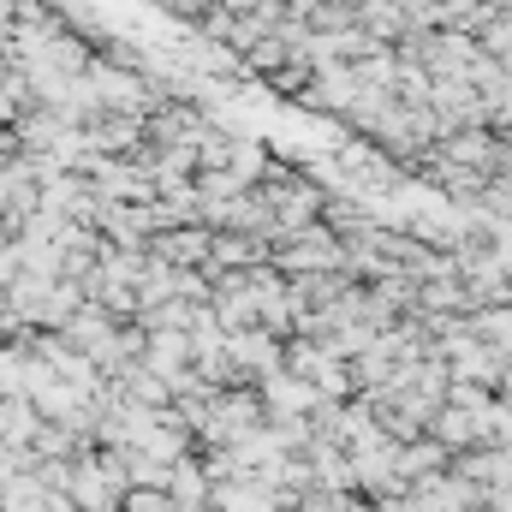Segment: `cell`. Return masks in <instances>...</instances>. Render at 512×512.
<instances>
[{
  "label": "cell",
  "instance_id": "1",
  "mask_svg": "<svg viewBox=\"0 0 512 512\" xmlns=\"http://www.w3.org/2000/svg\"><path fill=\"white\" fill-rule=\"evenodd\" d=\"M274 274H286V280H298V274H346V239L334 233V227H304V233H292V239H280L274 245V262H268Z\"/></svg>",
  "mask_w": 512,
  "mask_h": 512
},
{
  "label": "cell",
  "instance_id": "2",
  "mask_svg": "<svg viewBox=\"0 0 512 512\" xmlns=\"http://www.w3.org/2000/svg\"><path fill=\"white\" fill-rule=\"evenodd\" d=\"M286 370H292L304 387H316L322 399H334V393H346V387H352L346 358H340V352H328L322 340H304V334L286 346Z\"/></svg>",
  "mask_w": 512,
  "mask_h": 512
},
{
  "label": "cell",
  "instance_id": "3",
  "mask_svg": "<svg viewBox=\"0 0 512 512\" xmlns=\"http://www.w3.org/2000/svg\"><path fill=\"white\" fill-rule=\"evenodd\" d=\"M209 251H215V233L209 227H167V233L149 239V256L155 262H173V268H203Z\"/></svg>",
  "mask_w": 512,
  "mask_h": 512
},
{
  "label": "cell",
  "instance_id": "4",
  "mask_svg": "<svg viewBox=\"0 0 512 512\" xmlns=\"http://www.w3.org/2000/svg\"><path fill=\"white\" fill-rule=\"evenodd\" d=\"M286 66H292V48H286V36H262L251 54H239V72H245V78H268V84H274Z\"/></svg>",
  "mask_w": 512,
  "mask_h": 512
},
{
  "label": "cell",
  "instance_id": "5",
  "mask_svg": "<svg viewBox=\"0 0 512 512\" xmlns=\"http://www.w3.org/2000/svg\"><path fill=\"white\" fill-rule=\"evenodd\" d=\"M120 512H179V501H173L167 489H131Z\"/></svg>",
  "mask_w": 512,
  "mask_h": 512
},
{
  "label": "cell",
  "instance_id": "6",
  "mask_svg": "<svg viewBox=\"0 0 512 512\" xmlns=\"http://www.w3.org/2000/svg\"><path fill=\"white\" fill-rule=\"evenodd\" d=\"M167 6H173V12H179V18H191V24H197V18H203V12H209V6H215V0H167Z\"/></svg>",
  "mask_w": 512,
  "mask_h": 512
}]
</instances>
